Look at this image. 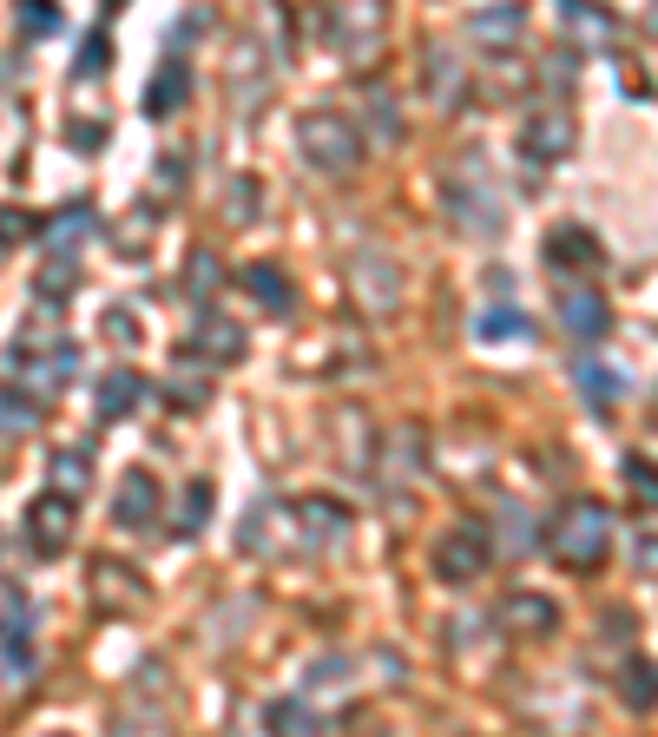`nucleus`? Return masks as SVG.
Masks as SVG:
<instances>
[{
	"label": "nucleus",
	"instance_id": "f257e3e1",
	"mask_svg": "<svg viewBox=\"0 0 658 737\" xmlns=\"http://www.w3.org/2000/svg\"><path fill=\"white\" fill-rule=\"evenodd\" d=\"M554 554H560V567H580V573H593L600 560H606V547H613V521H606V507H567L560 521H554Z\"/></svg>",
	"mask_w": 658,
	"mask_h": 737
},
{
	"label": "nucleus",
	"instance_id": "f03ea898",
	"mask_svg": "<svg viewBox=\"0 0 658 737\" xmlns=\"http://www.w3.org/2000/svg\"><path fill=\"white\" fill-rule=\"evenodd\" d=\"M303 158L316 165V171H356V158H363V138H356V125L349 119H336V112H310L303 119Z\"/></svg>",
	"mask_w": 658,
	"mask_h": 737
},
{
	"label": "nucleus",
	"instance_id": "7ed1b4c3",
	"mask_svg": "<svg viewBox=\"0 0 658 737\" xmlns=\"http://www.w3.org/2000/svg\"><path fill=\"white\" fill-rule=\"evenodd\" d=\"M330 33H336V46L349 59L376 53V40H382V0H330Z\"/></svg>",
	"mask_w": 658,
	"mask_h": 737
},
{
	"label": "nucleus",
	"instance_id": "20e7f679",
	"mask_svg": "<svg viewBox=\"0 0 658 737\" xmlns=\"http://www.w3.org/2000/svg\"><path fill=\"white\" fill-rule=\"evenodd\" d=\"M573 119L567 112H527V125H521V152L527 158H540V165H554V158H567L573 152Z\"/></svg>",
	"mask_w": 658,
	"mask_h": 737
},
{
	"label": "nucleus",
	"instance_id": "39448f33",
	"mask_svg": "<svg viewBox=\"0 0 658 737\" xmlns=\"http://www.w3.org/2000/svg\"><path fill=\"white\" fill-rule=\"evenodd\" d=\"M349 290H356L369 310H395V303H402V277H395V264L376 257V250H363V257L349 264Z\"/></svg>",
	"mask_w": 658,
	"mask_h": 737
},
{
	"label": "nucleus",
	"instance_id": "423d86ee",
	"mask_svg": "<svg viewBox=\"0 0 658 737\" xmlns=\"http://www.w3.org/2000/svg\"><path fill=\"white\" fill-rule=\"evenodd\" d=\"M488 567V540H481V527L468 521V527H455L442 547H435V573L442 580H475Z\"/></svg>",
	"mask_w": 658,
	"mask_h": 737
},
{
	"label": "nucleus",
	"instance_id": "0eeeda50",
	"mask_svg": "<svg viewBox=\"0 0 658 737\" xmlns=\"http://www.w3.org/2000/svg\"><path fill=\"white\" fill-rule=\"evenodd\" d=\"M475 46H494V53H508L521 33H527V7H488V13H475Z\"/></svg>",
	"mask_w": 658,
	"mask_h": 737
},
{
	"label": "nucleus",
	"instance_id": "6e6552de",
	"mask_svg": "<svg viewBox=\"0 0 658 737\" xmlns=\"http://www.w3.org/2000/svg\"><path fill=\"white\" fill-rule=\"evenodd\" d=\"M152 507H158V481H152L145 468H132V474L119 481V527H145Z\"/></svg>",
	"mask_w": 658,
	"mask_h": 737
},
{
	"label": "nucleus",
	"instance_id": "1a4fd4ad",
	"mask_svg": "<svg viewBox=\"0 0 658 737\" xmlns=\"http://www.w3.org/2000/svg\"><path fill=\"white\" fill-rule=\"evenodd\" d=\"M66 514H73V501H66V494H59V501H53V494H46V501H33V514H26V521H33V547H40V554H59V547H66Z\"/></svg>",
	"mask_w": 658,
	"mask_h": 737
},
{
	"label": "nucleus",
	"instance_id": "9d476101",
	"mask_svg": "<svg viewBox=\"0 0 658 737\" xmlns=\"http://www.w3.org/2000/svg\"><path fill=\"white\" fill-rule=\"evenodd\" d=\"M501 619H508L514 633H554L560 606H554V600H540V593H514V600L501 606Z\"/></svg>",
	"mask_w": 658,
	"mask_h": 737
},
{
	"label": "nucleus",
	"instance_id": "9b49d317",
	"mask_svg": "<svg viewBox=\"0 0 658 737\" xmlns=\"http://www.w3.org/2000/svg\"><path fill=\"white\" fill-rule=\"evenodd\" d=\"M560 323H567L573 336H600V330H606V303H600L593 290H567V297H560Z\"/></svg>",
	"mask_w": 658,
	"mask_h": 737
},
{
	"label": "nucleus",
	"instance_id": "f8f14e48",
	"mask_svg": "<svg viewBox=\"0 0 658 737\" xmlns=\"http://www.w3.org/2000/svg\"><path fill=\"white\" fill-rule=\"evenodd\" d=\"M185 105V59H165V72H152V92H145V112L165 119Z\"/></svg>",
	"mask_w": 658,
	"mask_h": 737
},
{
	"label": "nucleus",
	"instance_id": "ddd939ff",
	"mask_svg": "<svg viewBox=\"0 0 658 737\" xmlns=\"http://www.w3.org/2000/svg\"><path fill=\"white\" fill-rule=\"evenodd\" d=\"M560 20H567L573 33H587V40H600V46H606V40L620 33V20H613L606 7H593V0H560Z\"/></svg>",
	"mask_w": 658,
	"mask_h": 737
},
{
	"label": "nucleus",
	"instance_id": "4468645a",
	"mask_svg": "<svg viewBox=\"0 0 658 737\" xmlns=\"http://www.w3.org/2000/svg\"><path fill=\"white\" fill-rule=\"evenodd\" d=\"M620 699H626L633 712H658V666L653 659H633V666L620 672Z\"/></svg>",
	"mask_w": 658,
	"mask_h": 737
},
{
	"label": "nucleus",
	"instance_id": "2eb2a0df",
	"mask_svg": "<svg viewBox=\"0 0 658 737\" xmlns=\"http://www.w3.org/2000/svg\"><path fill=\"white\" fill-rule=\"evenodd\" d=\"M547 250H554V264H560V270H573V264H580V270H587V264H593V257H600V244H593V237H587V231H573V224H560V231H554V244H547Z\"/></svg>",
	"mask_w": 658,
	"mask_h": 737
},
{
	"label": "nucleus",
	"instance_id": "dca6fc26",
	"mask_svg": "<svg viewBox=\"0 0 658 737\" xmlns=\"http://www.w3.org/2000/svg\"><path fill=\"white\" fill-rule=\"evenodd\" d=\"M132 402H138V382H132L125 369H112V376L99 382V415L119 422V415H132Z\"/></svg>",
	"mask_w": 658,
	"mask_h": 737
},
{
	"label": "nucleus",
	"instance_id": "f3484780",
	"mask_svg": "<svg viewBox=\"0 0 658 737\" xmlns=\"http://www.w3.org/2000/svg\"><path fill=\"white\" fill-rule=\"evenodd\" d=\"M53 481H59V494H66V501H79V494H86V481H92V474H86V455H79V448H73V455H59V461H53Z\"/></svg>",
	"mask_w": 658,
	"mask_h": 737
},
{
	"label": "nucleus",
	"instance_id": "a211bd4d",
	"mask_svg": "<svg viewBox=\"0 0 658 737\" xmlns=\"http://www.w3.org/2000/svg\"><path fill=\"white\" fill-rule=\"evenodd\" d=\"M198 343H204V349H218V356H237V349H244V336H237V323H224V316H211V323H198Z\"/></svg>",
	"mask_w": 658,
	"mask_h": 737
},
{
	"label": "nucleus",
	"instance_id": "6ab92c4d",
	"mask_svg": "<svg viewBox=\"0 0 658 737\" xmlns=\"http://www.w3.org/2000/svg\"><path fill=\"white\" fill-rule=\"evenodd\" d=\"M626 494H633L639 507H658V468L653 461H626Z\"/></svg>",
	"mask_w": 658,
	"mask_h": 737
},
{
	"label": "nucleus",
	"instance_id": "aec40b11",
	"mask_svg": "<svg viewBox=\"0 0 658 737\" xmlns=\"http://www.w3.org/2000/svg\"><path fill=\"white\" fill-rule=\"evenodd\" d=\"M244 283H250V297H264V303H277V310H290V283H283L277 270H264V264H257V270H250Z\"/></svg>",
	"mask_w": 658,
	"mask_h": 737
},
{
	"label": "nucleus",
	"instance_id": "412c9836",
	"mask_svg": "<svg viewBox=\"0 0 658 737\" xmlns=\"http://www.w3.org/2000/svg\"><path fill=\"white\" fill-rule=\"evenodd\" d=\"M475 336H488V343H501V336H527V316L494 310V316H481V323H475Z\"/></svg>",
	"mask_w": 658,
	"mask_h": 737
},
{
	"label": "nucleus",
	"instance_id": "4be33fe9",
	"mask_svg": "<svg viewBox=\"0 0 658 737\" xmlns=\"http://www.w3.org/2000/svg\"><path fill=\"white\" fill-rule=\"evenodd\" d=\"M99 600H112V606H132L138 600V587L125 580V567H99Z\"/></svg>",
	"mask_w": 658,
	"mask_h": 737
},
{
	"label": "nucleus",
	"instance_id": "5701e85b",
	"mask_svg": "<svg viewBox=\"0 0 658 737\" xmlns=\"http://www.w3.org/2000/svg\"><path fill=\"white\" fill-rule=\"evenodd\" d=\"M86 231H92V211H86V204H73V211H66V217L53 224V237H59V244H79Z\"/></svg>",
	"mask_w": 658,
	"mask_h": 737
},
{
	"label": "nucleus",
	"instance_id": "b1692460",
	"mask_svg": "<svg viewBox=\"0 0 658 737\" xmlns=\"http://www.w3.org/2000/svg\"><path fill=\"white\" fill-rule=\"evenodd\" d=\"M580 389H587L593 402H613V376H606L600 362H580Z\"/></svg>",
	"mask_w": 658,
	"mask_h": 737
},
{
	"label": "nucleus",
	"instance_id": "393cba45",
	"mask_svg": "<svg viewBox=\"0 0 658 737\" xmlns=\"http://www.w3.org/2000/svg\"><path fill=\"white\" fill-rule=\"evenodd\" d=\"M204 507H211V488H204V481H191V494H185V521H178V527H185V534H191V527H204Z\"/></svg>",
	"mask_w": 658,
	"mask_h": 737
},
{
	"label": "nucleus",
	"instance_id": "a878e982",
	"mask_svg": "<svg viewBox=\"0 0 658 737\" xmlns=\"http://www.w3.org/2000/svg\"><path fill=\"white\" fill-rule=\"evenodd\" d=\"M191 290H218V264H211V257L191 264Z\"/></svg>",
	"mask_w": 658,
	"mask_h": 737
},
{
	"label": "nucleus",
	"instance_id": "bb28decb",
	"mask_svg": "<svg viewBox=\"0 0 658 737\" xmlns=\"http://www.w3.org/2000/svg\"><path fill=\"white\" fill-rule=\"evenodd\" d=\"M20 231H26V217H13V211H7V217H0V237H20Z\"/></svg>",
	"mask_w": 658,
	"mask_h": 737
}]
</instances>
